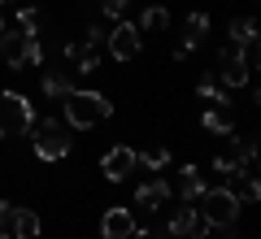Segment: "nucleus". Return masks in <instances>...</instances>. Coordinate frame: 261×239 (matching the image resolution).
I'll use <instances>...</instances> for the list:
<instances>
[{"label":"nucleus","instance_id":"nucleus-1","mask_svg":"<svg viewBox=\"0 0 261 239\" xmlns=\"http://www.w3.org/2000/svg\"><path fill=\"white\" fill-rule=\"evenodd\" d=\"M61 109H65V126H70V130H92L96 122H105L113 113V104H109V96H100V92H83V87H74V92L61 100Z\"/></svg>","mask_w":261,"mask_h":239},{"label":"nucleus","instance_id":"nucleus-2","mask_svg":"<svg viewBox=\"0 0 261 239\" xmlns=\"http://www.w3.org/2000/svg\"><path fill=\"white\" fill-rule=\"evenodd\" d=\"M31 139H35V156H39V161H65V156H70V148H74L70 126H65L61 118L35 122V126H31Z\"/></svg>","mask_w":261,"mask_h":239},{"label":"nucleus","instance_id":"nucleus-3","mask_svg":"<svg viewBox=\"0 0 261 239\" xmlns=\"http://www.w3.org/2000/svg\"><path fill=\"white\" fill-rule=\"evenodd\" d=\"M35 126V104L22 92H0V139H18Z\"/></svg>","mask_w":261,"mask_h":239},{"label":"nucleus","instance_id":"nucleus-4","mask_svg":"<svg viewBox=\"0 0 261 239\" xmlns=\"http://www.w3.org/2000/svg\"><path fill=\"white\" fill-rule=\"evenodd\" d=\"M240 196H235V187H205V196H200V218L209 222V226H235L240 222Z\"/></svg>","mask_w":261,"mask_h":239},{"label":"nucleus","instance_id":"nucleus-5","mask_svg":"<svg viewBox=\"0 0 261 239\" xmlns=\"http://www.w3.org/2000/svg\"><path fill=\"white\" fill-rule=\"evenodd\" d=\"M105 44H109V57H113V61H130V57L144 48V31L135 26V22H118V26L105 35Z\"/></svg>","mask_w":261,"mask_h":239},{"label":"nucleus","instance_id":"nucleus-6","mask_svg":"<svg viewBox=\"0 0 261 239\" xmlns=\"http://www.w3.org/2000/svg\"><path fill=\"white\" fill-rule=\"evenodd\" d=\"M135 213H130V204H109V209L100 213V239H130L135 235Z\"/></svg>","mask_w":261,"mask_h":239},{"label":"nucleus","instance_id":"nucleus-7","mask_svg":"<svg viewBox=\"0 0 261 239\" xmlns=\"http://www.w3.org/2000/svg\"><path fill=\"white\" fill-rule=\"evenodd\" d=\"M218 83H222L226 92H235V87H252V74L240 65V57H235V44L218 48Z\"/></svg>","mask_w":261,"mask_h":239},{"label":"nucleus","instance_id":"nucleus-8","mask_svg":"<svg viewBox=\"0 0 261 239\" xmlns=\"http://www.w3.org/2000/svg\"><path fill=\"white\" fill-rule=\"evenodd\" d=\"M130 170H135V148L130 144H113L109 152L100 156V174L109 178V183H126Z\"/></svg>","mask_w":261,"mask_h":239},{"label":"nucleus","instance_id":"nucleus-9","mask_svg":"<svg viewBox=\"0 0 261 239\" xmlns=\"http://www.w3.org/2000/svg\"><path fill=\"white\" fill-rule=\"evenodd\" d=\"M205 35H209V13H187V22H183V39L174 44V61H183L187 52H196V48L205 44Z\"/></svg>","mask_w":261,"mask_h":239},{"label":"nucleus","instance_id":"nucleus-10","mask_svg":"<svg viewBox=\"0 0 261 239\" xmlns=\"http://www.w3.org/2000/svg\"><path fill=\"white\" fill-rule=\"evenodd\" d=\"M61 57L74 65L70 74H96V70H100V48L87 44V39H74V44H65V48H61Z\"/></svg>","mask_w":261,"mask_h":239},{"label":"nucleus","instance_id":"nucleus-11","mask_svg":"<svg viewBox=\"0 0 261 239\" xmlns=\"http://www.w3.org/2000/svg\"><path fill=\"white\" fill-rule=\"evenodd\" d=\"M0 61L9 70H27V31H0Z\"/></svg>","mask_w":261,"mask_h":239},{"label":"nucleus","instance_id":"nucleus-12","mask_svg":"<svg viewBox=\"0 0 261 239\" xmlns=\"http://www.w3.org/2000/svg\"><path fill=\"white\" fill-rule=\"evenodd\" d=\"M166 200H170V183L166 178H148V183L135 187V209H144V213L166 209Z\"/></svg>","mask_w":261,"mask_h":239},{"label":"nucleus","instance_id":"nucleus-13","mask_svg":"<svg viewBox=\"0 0 261 239\" xmlns=\"http://www.w3.org/2000/svg\"><path fill=\"white\" fill-rule=\"evenodd\" d=\"M200 126H205L209 135H235V113H231V104H209V109L200 113Z\"/></svg>","mask_w":261,"mask_h":239},{"label":"nucleus","instance_id":"nucleus-14","mask_svg":"<svg viewBox=\"0 0 261 239\" xmlns=\"http://www.w3.org/2000/svg\"><path fill=\"white\" fill-rule=\"evenodd\" d=\"M39 230H44V222H39L35 209H13L9 213V235L13 239H39Z\"/></svg>","mask_w":261,"mask_h":239},{"label":"nucleus","instance_id":"nucleus-15","mask_svg":"<svg viewBox=\"0 0 261 239\" xmlns=\"http://www.w3.org/2000/svg\"><path fill=\"white\" fill-rule=\"evenodd\" d=\"M205 187H209V183H205V174H200V166H183V170H178V196H183L187 204L200 200Z\"/></svg>","mask_w":261,"mask_h":239},{"label":"nucleus","instance_id":"nucleus-16","mask_svg":"<svg viewBox=\"0 0 261 239\" xmlns=\"http://www.w3.org/2000/svg\"><path fill=\"white\" fill-rule=\"evenodd\" d=\"M135 166H144V170H152V174H161V170L170 166V148H166V144L140 148V152H135Z\"/></svg>","mask_w":261,"mask_h":239},{"label":"nucleus","instance_id":"nucleus-17","mask_svg":"<svg viewBox=\"0 0 261 239\" xmlns=\"http://www.w3.org/2000/svg\"><path fill=\"white\" fill-rule=\"evenodd\" d=\"M70 92H74V78H70V70H44V96L65 100Z\"/></svg>","mask_w":261,"mask_h":239},{"label":"nucleus","instance_id":"nucleus-18","mask_svg":"<svg viewBox=\"0 0 261 239\" xmlns=\"http://www.w3.org/2000/svg\"><path fill=\"white\" fill-rule=\"evenodd\" d=\"M192 222H196V209L183 200V209H174L170 213V222H166V235H174V239H183L187 230H192Z\"/></svg>","mask_w":261,"mask_h":239},{"label":"nucleus","instance_id":"nucleus-19","mask_svg":"<svg viewBox=\"0 0 261 239\" xmlns=\"http://www.w3.org/2000/svg\"><path fill=\"white\" fill-rule=\"evenodd\" d=\"M135 26H140V31H166L170 26V9H166V5H148Z\"/></svg>","mask_w":261,"mask_h":239},{"label":"nucleus","instance_id":"nucleus-20","mask_svg":"<svg viewBox=\"0 0 261 239\" xmlns=\"http://www.w3.org/2000/svg\"><path fill=\"white\" fill-rule=\"evenodd\" d=\"M196 96L209 100V104H231V92H226L218 78H200V83H196Z\"/></svg>","mask_w":261,"mask_h":239},{"label":"nucleus","instance_id":"nucleus-21","mask_svg":"<svg viewBox=\"0 0 261 239\" xmlns=\"http://www.w3.org/2000/svg\"><path fill=\"white\" fill-rule=\"evenodd\" d=\"M214 170H218V174H226V178L248 174V170H240V156H235V139H231V152H218V156H214Z\"/></svg>","mask_w":261,"mask_h":239},{"label":"nucleus","instance_id":"nucleus-22","mask_svg":"<svg viewBox=\"0 0 261 239\" xmlns=\"http://www.w3.org/2000/svg\"><path fill=\"white\" fill-rule=\"evenodd\" d=\"M235 178H240V192H235V196H240V204H257V200H261L257 174H235Z\"/></svg>","mask_w":261,"mask_h":239},{"label":"nucleus","instance_id":"nucleus-23","mask_svg":"<svg viewBox=\"0 0 261 239\" xmlns=\"http://www.w3.org/2000/svg\"><path fill=\"white\" fill-rule=\"evenodd\" d=\"M257 39V22L252 18H240V22H231V44L240 48V44H252Z\"/></svg>","mask_w":261,"mask_h":239},{"label":"nucleus","instance_id":"nucleus-24","mask_svg":"<svg viewBox=\"0 0 261 239\" xmlns=\"http://www.w3.org/2000/svg\"><path fill=\"white\" fill-rule=\"evenodd\" d=\"M183 239H218V226H209L200 213H196V222H192V230H187Z\"/></svg>","mask_w":261,"mask_h":239},{"label":"nucleus","instance_id":"nucleus-25","mask_svg":"<svg viewBox=\"0 0 261 239\" xmlns=\"http://www.w3.org/2000/svg\"><path fill=\"white\" fill-rule=\"evenodd\" d=\"M18 26L22 31H35L39 26V9H35V5H22V9H18Z\"/></svg>","mask_w":261,"mask_h":239},{"label":"nucleus","instance_id":"nucleus-26","mask_svg":"<svg viewBox=\"0 0 261 239\" xmlns=\"http://www.w3.org/2000/svg\"><path fill=\"white\" fill-rule=\"evenodd\" d=\"M126 9H130V0H100V13H105V18H122Z\"/></svg>","mask_w":261,"mask_h":239},{"label":"nucleus","instance_id":"nucleus-27","mask_svg":"<svg viewBox=\"0 0 261 239\" xmlns=\"http://www.w3.org/2000/svg\"><path fill=\"white\" fill-rule=\"evenodd\" d=\"M9 213H13V204L0 200V235H9Z\"/></svg>","mask_w":261,"mask_h":239},{"label":"nucleus","instance_id":"nucleus-28","mask_svg":"<svg viewBox=\"0 0 261 239\" xmlns=\"http://www.w3.org/2000/svg\"><path fill=\"white\" fill-rule=\"evenodd\" d=\"M0 31H5V22H0Z\"/></svg>","mask_w":261,"mask_h":239},{"label":"nucleus","instance_id":"nucleus-29","mask_svg":"<svg viewBox=\"0 0 261 239\" xmlns=\"http://www.w3.org/2000/svg\"><path fill=\"white\" fill-rule=\"evenodd\" d=\"M0 239H9V235H0Z\"/></svg>","mask_w":261,"mask_h":239}]
</instances>
